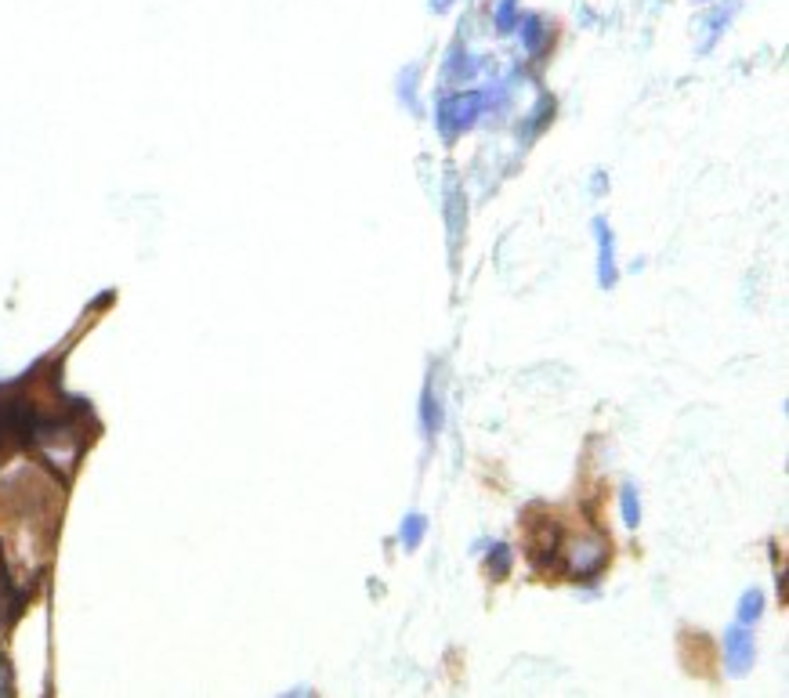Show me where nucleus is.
<instances>
[{
  "label": "nucleus",
  "instance_id": "9d476101",
  "mask_svg": "<svg viewBox=\"0 0 789 698\" xmlns=\"http://www.w3.org/2000/svg\"><path fill=\"white\" fill-rule=\"evenodd\" d=\"M543 29H547V26H543V22L536 19V15H529V19L522 22V44H525L529 51H533V55L543 48Z\"/></svg>",
  "mask_w": 789,
  "mask_h": 698
},
{
  "label": "nucleus",
  "instance_id": "6e6552de",
  "mask_svg": "<svg viewBox=\"0 0 789 698\" xmlns=\"http://www.w3.org/2000/svg\"><path fill=\"white\" fill-rule=\"evenodd\" d=\"M485 568H489V576L493 579H504L511 572V547L507 543H493L489 557H485Z\"/></svg>",
  "mask_w": 789,
  "mask_h": 698
},
{
  "label": "nucleus",
  "instance_id": "20e7f679",
  "mask_svg": "<svg viewBox=\"0 0 789 698\" xmlns=\"http://www.w3.org/2000/svg\"><path fill=\"white\" fill-rule=\"evenodd\" d=\"M594 236H598V283L605 286V290H612L619 279L616 272V239H612L609 225L605 221H594Z\"/></svg>",
  "mask_w": 789,
  "mask_h": 698
},
{
  "label": "nucleus",
  "instance_id": "39448f33",
  "mask_svg": "<svg viewBox=\"0 0 789 698\" xmlns=\"http://www.w3.org/2000/svg\"><path fill=\"white\" fill-rule=\"evenodd\" d=\"M420 424H424L428 438H435L442 431V406H438L435 391H424V398H420Z\"/></svg>",
  "mask_w": 789,
  "mask_h": 698
},
{
  "label": "nucleus",
  "instance_id": "f257e3e1",
  "mask_svg": "<svg viewBox=\"0 0 789 698\" xmlns=\"http://www.w3.org/2000/svg\"><path fill=\"white\" fill-rule=\"evenodd\" d=\"M482 105H485V98L478 95V91H467V95H453V98H446V102H438L435 123H438V131H442V138H457V134L471 131L478 123Z\"/></svg>",
  "mask_w": 789,
  "mask_h": 698
},
{
  "label": "nucleus",
  "instance_id": "9b49d317",
  "mask_svg": "<svg viewBox=\"0 0 789 698\" xmlns=\"http://www.w3.org/2000/svg\"><path fill=\"white\" fill-rule=\"evenodd\" d=\"M514 0H500V8H496V26H500V33H511L514 26H518V15H514Z\"/></svg>",
  "mask_w": 789,
  "mask_h": 698
},
{
  "label": "nucleus",
  "instance_id": "7ed1b4c3",
  "mask_svg": "<svg viewBox=\"0 0 789 698\" xmlns=\"http://www.w3.org/2000/svg\"><path fill=\"white\" fill-rule=\"evenodd\" d=\"M724 655H728V670L739 677L753 666L757 659V648H753V633H746L742 626H732V630L724 633Z\"/></svg>",
  "mask_w": 789,
  "mask_h": 698
},
{
  "label": "nucleus",
  "instance_id": "1a4fd4ad",
  "mask_svg": "<svg viewBox=\"0 0 789 698\" xmlns=\"http://www.w3.org/2000/svg\"><path fill=\"white\" fill-rule=\"evenodd\" d=\"M619 503H623V521H627L630 529H637V525H641V503H637L634 485H623V492H619Z\"/></svg>",
  "mask_w": 789,
  "mask_h": 698
},
{
  "label": "nucleus",
  "instance_id": "f8f14e48",
  "mask_svg": "<svg viewBox=\"0 0 789 698\" xmlns=\"http://www.w3.org/2000/svg\"><path fill=\"white\" fill-rule=\"evenodd\" d=\"M475 69L478 66L464 55V51H457V55H453V62H449V73H460V80H471V76H475Z\"/></svg>",
  "mask_w": 789,
  "mask_h": 698
},
{
  "label": "nucleus",
  "instance_id": "f03ea898",
  "mask_svg": "<svg viewBox=\"0 0 789 698\" xmlns=\"http://www.w3.org/2000/svg\"><path fill=\"white\" fill-rule=\"evenodd\" d=\"M605 561H609V539L587 536L569 547V576L583 579V583H594V579L601 576Z\"/></svg>",
  "mask_w": 789,
  "mask_h": 698
},
{
  "label": "nucleus",
  "instance_id": "0eeeda50",
  "mask_svg": "<svg viewBox=\"0 0 789 698\" xmlns=\"http://www.w3.org/2000/svg\"><path fill=\"white\" fill-rule=\"evenodd\" d=\"M764 615V594L761 590H746L739 601V626H753Z\"/></svg>",
  "mask_w": 789,
  "mask_h": 698
},
{
  "label": "nucleus",
  "instance_id": "423d86ee",
  "mask_svg": "<svg viewBox=\"0 0 789 698\" xmlns=\"http://www.w3.org/2000/svg\"><path fill=\"white\" fill-rule=\"evenodd\" d=\"M424 532H428V518H424V514H409L399 529V543L406 550H417L420 543H424Z\"/></svg>",
  "mask_w": 789,
  "mask_h": 698
}]
</instances>
